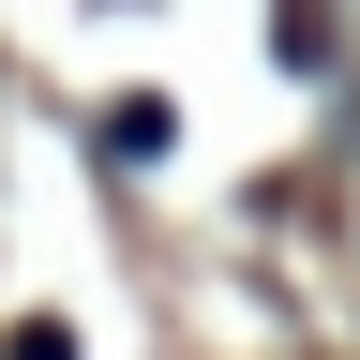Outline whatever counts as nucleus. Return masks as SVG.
I'll use <instances>...</instances> for the list:
<instances>
[{
	"label": "nucleus",
	"instance_id": "1",
	"mask_svg": "<svg viewBox=\"0 0 360 360\" xmlns=\"http://www.w3.org/2000/svg\"><path fill=\"white\" fill-rule=\"evenodd\" d=\"M15 360H75V330H60V315H30V330H15Z\"/></svg>",
	"mask_w": 360,
	"mask_h": 360
}]
</instances>
